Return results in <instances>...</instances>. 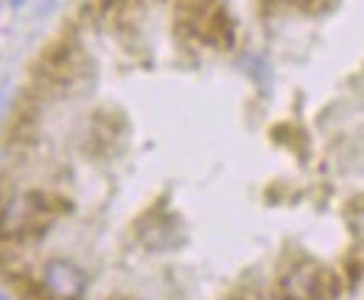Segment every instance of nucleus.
I'll list each match as a JSON object with an SVG mask.
<instances>
[{"label":"nucleus","instance_id":"nucleus-1","mask_svg":"<svg viewBox=\"0 0 364 300\" xmlns=\"http://www.w3.org/2000/svg\"><path fill=\"white\" fill-rule=\"evenodd\" d=\"M280 292H283V300H328L336 292V286H333V275L303 264V267H294L280 281Z\"/></svg>","mask_w":364,"mask_h":300},{"label":"nucleus","instance_id":"nucleus-2","mask_svg":"<svg viewBox=\"0 0 364 300\" xmlns=\"http://www.w3.org/2000/svg\"><path fill=\"white\" fill-rule=\"evenodd\" d=\"M11 3H14V6H20V3H23V0H11Z\"/></svg>","mask_w":364,"mask_h":300}]
</instances>
